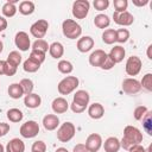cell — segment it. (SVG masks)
Segmentation results:
<instances>
[{
    "label": "cell",
    "mask_w": 152,
    "mask_h": 152,
    "mask_svg": "<svg viewBox=\"0 0 152 152\" xmlns=\"http://www.w3.org/2000/svg\"><path fill=\"white\" fill-rule=\"evenodd\" d=\"M142 141V133L135 126L128 125L124 128V137L120 140V146L124 150H129L131 147L139 145Z\"/></svg>",
    "instance_id": "1"
},
{
    "label": "cell",
    "mask_w": 152,
    "mask_h": 152,
    "mask_svg": "<svg viewBox=\"0 0 152 152\" xmlns=\"http://www.w3.org/2000/svg\"><path fill=\"white\" fill-rule=\"evenodd\" d=\"M62 32L64 37L68 39H76L80 38L82 34V27L81 25L74 20V19H65L62 23Z\"/></svg>",
    "instance_id": "2"
},
{
    "label": "cell",
    "mask_w": 152,
    "mask_h": 152,
    "mask_svg": "<svg viewBox=\"0 0 152 152\" xmlns=\"http://www.w3.org/2000/svg\"><path fill=\"white\" fill-rule=\"evenodd\" d=\"M78 84H80V81L76 76H66L59 81L57 86V90L61 95H69L74 90H76Z\"/></svg>",
    "instance_id": "3"
},
{
    "label": "cell",
    "mask_w": 152,
    "mask_h": 152,
    "mask_svg": "<svg viewBox=\"0 0 152 152\" xmlns=\"http://www.w3.org/2000/svg\"><path fill=\"white\" fill-rule=\"evenodd\" d=\"M75 133H76L75 125L70 121H65L57 129V139L61 142H68L74 138Z\"/></svg>",
    "instance_id": "4"
},
{
    "label": "cell",
    "mask_w": 152,
    "mask_h": 152,
    "mask_svg": "<svg viewBox=\"0 0 152 152\" xmlns=\"http://www.w3.org/2000/svg\"><path fill=\"white\" fill-rule=\"evenodd\" d=\"M90 10V2L88 0H76L72 4V15L76 19H84Z\"/></svg>",
    "instance_id": "5"
},
{
    "label": "cell",
    "mask_w": 152,
    "mask_h": 152,
    "mask_svg": "<svg viewBox=\"0 0 152 152\" xmlns=\"http://www.w3.org/2000/svg\"><path fill=\"white\" fill-rule=\"evenodd\" d=\"M19 133L23 138H26V139H31V138H34L36 135H38L39 133V125L37 121L34 120H28L26 122H24L21 126H20V129H19Z\"/></svg>",
    "instance_id": "6"
},
{
    "label": "cell",
    "mask_w": 152,
    "mask_h": 152,
    "mask_svg": "<svg viewBox=\"0 0 152 152\" xmlns=\"http://www.w3.org/2000/svg\"><path fill=\"white\" fill-rule=\"evenodd\" d=\"M49 28V23L45 19H39L37 21H34L31 27H30V33L37 38V39H43V37L46 34Z\"/></svg>",
    "instance_id": "7"
},
{
    "label": "cell",
    "mask_w": 152,
    "mask_h": 152,
    "mask_svg": "<svg viewBox=\"0 0 152 152\" xmlns=\"http://www.w3.org/2000/svg\"><path fill=\"white\" fill-rule=\"evenodd\" d=\"M142 66V62L138 56H131L128 57L126 65H125V71L128 76H137Z\"/></svg>",
    "instance_id": "8"
},
{
    "label": "cell",
    "mask_w": 152,
    "mask_h": 152,
    "mask_svg": "<svg viewBox=\"0 0 152 152\" xmlns=\"http://www.w3.org/2000/svg\"><path fill=\"white\" fill-rule=\"evenodd\" d=\"M122 90H124V93H126L127 95L138 94V93L141 90L140 82H139L137 78H133V77L125 78V80L122 81Z\"/></svg>",
    "instance_id": "9"
},
{
    "label": "cell",
    "mask_w": 152,
    "mask_h": 152,
    "mask_svg": "<svg viewBox=\"0 0 152 152\" xmlns=\"http://www.w3.org/2000/svg\"><path fill=\"white\" fill-rule=\"evenodd\" d=\"M102 137L99 133H91L86 139V147L89 152H97L102 146Z\"/></svg>",
    "instance_id": "10"
},
{
    "label": "cell",
    "mask_w": 152,
    "mask_h": 152,
    "mask_svg": "<svg viewBox=\"0 0 152 152\" xmlns=\"http://www.w3.org/2000/svg\"><path fill=\"white\" fill-rule=\"evenodd\" d=\"M14 44L20 51H28V49L31 48V40L28 38V34L25 31L17 32L14 37Z\"/></svg>",
    "instance_id": "11"
},
{
    "label": "cell",
    "mask_w": 152,
    "mask_h": 152,
    "mask_svg": "<svg viewBox=\"0 0 152 152\" xmlns=\"http://www.w3.org/2000/svg\"><path fill=\"white\" fill-rule=\"evenodd\" d=\"M113 19H114V23L120 25V26H131L134 23V17L128 11L120 12V13L114 12L113 13Z\"/></svg>",
    "instance_id": "12"
},
{
    "label": "cell",
    "mask_w": 152,
    "mask_h": 152,
    "mask_svg": "<svg viewBox=\"0 0 152 152\" xmlns=\"http://www.w3.org/2000/svg\"><path fill=\"white\" fill-rule=\"evenodd\" d=\"M94 44H95V42L90 36H83V37L78 38L76 48L80 52L86 53V52H89L94 48Z\"/></svg>",
    "instance_id": "13"
},
{
    "label": "cell",
    "mask_w": 152,
    "mask_h": 152,
    "mask_svg": "<svg viewBox=\"0 0 152 152\" xmlns=\"http://www.w3.org/2000/svg\"><path fill=\"white\" fill-rule=\"evenodd\" d=\"M107 57V53L101 50V49H96L95 51H93L89 56V64L91 66H95V68H100L101 64L103 63V61L106 59Z\"/></svg>",
    "instance_id": "14"
},
{
    "label": "cell",
    "mask_w": 152,
    "mask_h": 152,
    "mask_svg": "<svg viewBox=\"0 0 152 152\" xmlns=\"http://www.w3.org/2000/svg\"><path fill=\"white\" fill-rule=\"evenodd\" d=\"M89 101H90V95L87 90H77L75 94H74V97H72V102L81 106V107H84L87 108L88 104H89Z\"/></svg>",
    "instance_id": "15"
},
{
    "label": "cell",
    "mask_w": 152,
    "mask_h": 152,
    "mask_svg": "<svg viewBox=\"0 0 152 152\" xmlns=\"http://www.w3.org/2000/svg\"><path fill=\"white\" fill-rule=\"evenodd\" d=\"M51 108H52L53 113H56V114H63V113H65L69 109V103H68L66 99L59 96V97H56L52 101Z\"/></svg>",
    "instance_id": "16"
},
{
    "label": "cell",
    "mask_w": 152,
    "mask_h": 152,
    "mask_svg": "<svg viewBox=\"0 0 152 152\" xmlns=\"http://www.w3.org/2000/svg\"><path fill=\"white\" fill-rule=\"evenodd\" d=\"M46 131H55L59 126V118L56 114H46L42 121Z\"/></svg>",
    "instance_id": "17"
},
{
    "label": "cell",
    "mask_w": 152,
    "mask_h": 152,
    "mask_svg": "<svg viewBox=\"0 0 152 152\" xmlns=\"http://www.w3.org/2000/svg\"><path fill=\"white\" fill-rule=\"evenodd\" d=\"M5 152H25V144L21 139L13 138L7 142Z\"/></svg>",
    "instance_id": "18"
},
{
    "label": "cell",
    "mask_w": 152,
    "mask_h": 152,
    "mask_svg": "<svg viewBox=\"0 0 152 152\" xmlns=\"http://www.w3.org/2000/svg\"><path fill=\"white\" fill-rule=\"evenodd\" d=\"M88 115L94 119V120H99L104 115V108L101 103L99 102H94L88 107Z\"/></svg>",
    "instance_id": "19"
},
{
    "label": "cell",
    "mask_w": 152,
    "mask_h": 152,
    "mask_svg": "<svg viewBox=\"0 0 152 152\" xmlns=\"http://www.w3.org/2000/svg\"><path fill=\"white\" fill-rule=\"evenodd\" d=\"M107 55H108V56L113 59V62L116 64V63H120V62L124 61L125 55H126V51H125V49H124L121 45H115L114 48L110 49L109 53H107Z\"/></svg>",
    "instance_id": "20"
},
{
    "label": "cell",
    "mask_w": 152,
    "mask_h": 152,
    "mask_svg": "<svg viewBox=\"0 0 152 152\" xmlns=\"http://www.w3.org/2000/svg\"><path fill=\"white\" fill-rule=\"evenodd\" d=\"M40 103H42V97L36 93H31L28 95H25L24 97V104L27 108H31V109L38 108Z\"/></svg>",
    "instance_id": "21"
},
{
    "label": "cell",
    "mask_w": 152,
    "mask_h": 152,
    "mask_svg": "<svg viewBox=\"0 0 152 152\" xmlns=\"http://www.w3.org/2000/svg\"><path fill=\"white\" fill-rule=\"evenodd\" d=\"M103 144V148L106 152H119L120 150V140L116 137H109L104 140Z\"/></svg>",
    "instance_id": "22"
},
{
    "label": "cell",
    "mask_w": 152,
    "mask_h": 152,
    "mask_svg": "<svg viewBox=\"0 0 152 152\" xmlns=\"http://www.w3.org/2000/svg\"><path fill=\"white\" fill-rule=\"evenodd\" d=\"M49 53L55 59H58V58L63 57V55H64V46H63V44L59 43V42H53L51 45H49Z\"/></svg>",
    "instance_id": "23"
},
{
    "label": "cell",
    "mask_w": 152,
    "mask_h": 152,
    "mask_svg": "<svg viewBox=\"0 0 152 152\" xmlns=\"http://www.w3.org/2000/svg\"><path fill=\"white\" fill-rule=\"evenodd\" d=\"M15 0H13V1H7V2H5L4 4V6H2V14H4V17H6V18H12V17H14L15 15V13H17V11H18V8L15 7Z\"/></svg>",
    "instance_id": "24"
},
{
    "label": "cell",
    "mask_w": 152,
    "mask_h": 152,
    "mask_svg": "<svg viewBox=\"0 0 152 152\" xmlns=\"http://www.w3.org/2000/svg\"><path fill=\"white\" fill-rule=\"evenodd\" d=\"M34 2L30 0H25L19 4V13H21L23 15H31L34 12Z\"/></svg>",
    "instance_id": "25"
},
{
    "label": "cell",
    "mask_w": 152,
    "mask_h": 152,
    "mask_svg": "<svg viewBox=\"0 0 152 152\" xmlns=\"http://www.w3.org/2000/svg\"><path fill=\"white\" fill-rule=\"evenodd\" d=\"M94 25L97 27V28H107L109 25H110V19L107 14H97L95 15L94 18Z\"/></svg>",
    "instance_id": "26"
},
{
    "label": "cell",
    "mask_w": 152,
    "mask_h": 152,
    "mask_svg": "<svg viewBox=\"0 0 152 152\" xmlns=\"http://www.w3.org/2000/svg\"><path fill=\"white\" fill-rule=\"evenodd\" d=\"M8 95L10 97L14 99V100H19L20 97L24 96V91L21 89V86L19 83H12L8 87Z\"/></svg>",
    "instance_id": "27"
},
{
    "label": "cell",
    "mask_w": 152,
    "mask_h": 152,
    "mask_svg": "<svg viewBox=\"0 0 152 152\" xmlns=\"http://www.w3.org/2000/svg\"><path fill=\"white\" fill-rule=\"evenodd\" d=\"M6 62H7L10 65H12V66L18 68L19 64L21 63V55H20L19 51H17V50L11 51V52L8 53V56H7V58H6Z\"/></svg>",
    "instance_id": "28"
},
{
    "label": "cell",
    "mask_w": 152,
    "mask_h": 152,
    "mask_svg": "<svg viewBox=\"0 0 152 152\" xmlns=\"http://www.w3.org/2000/svg\"><path fill=\"white\" fill-rule=\"evenodd\" d=\"M40 65H42V64H39L38 62H36V61H33V59H31V58L28 57L27 59L24 61V63H23V69H24V71H26V72H36V71L39 70Z\"/></svg>",
    "instance_id": "29"
},
{
    "label": "cell",
    "mask_w": 152,
    "mask_h": 152,
    "mask_svg": "<svg viewBox=\"0 0 152 152\" xmlns=\"http://www.w3.org/2000/svg\"><path fill=\"white\" fill-rule=\"evenodd\" d=\"M57 69L61 74H64V75H68V74H71L72 70H74V65L71 62L66 61V59H61L57 64Z\"/></svg>",
    "instance_id": "30"
},
{
    "label": "cell",
    "mask_w": 152,
    "mask_h": 152,
    "mask_svg": "<svg viewBox=\"0 0 152 152\" xmlns=\"http://www.w3.org/2000/svg\"><path fill=\"white\" fill-rule=\"evenodd\" d=\"M24 118V114L18 108H11L7 110V119L11 122H20Z\"/></svg>",
    "instance_id": "31"
},
{
    "label": "cell",
    "mask_w": 152,
    "mask_h": 152,
    "mask_svg": "<svg viewBox=\"0 0 152 152\" xmlns=\"http://www.w3.org/2000/svg\"><path fill=\"white\" fill-rule=\"evenodd\" d=\"M102 42L108 45H112L113 43H115V30L114 28L104 30L102 33Z\"/></svg>",
    "instance_id": "32"
},
{
    "label": "cell",
    "mask_w": 152,
    "mask_h": 152,
    "mask_svg": "<svg viewBox=\"0 0 152 152\" xmlns=\"http://www.w3.org/2000/svg\"><path fill=\"white\" fill-rule=\"evenodd\" d=\"M129 38V31L127 28H119V30H115V42L122 44V43H126Z\"/></svg>",
    "instance_id": "33"
},
{
    "label": "cell",
    "mask_w": 152,
    "mask_h": 152,
    "mask_svg": "<svg viewBox=\"0 0 152 152\" xmlns=\"http://www.w3.org/2000/svg\"><path fill=\"white\" fill-rule=\"evenodd\" d=\"M141 120H142V126H144V129L146 131V133L148 135H152V112L147 110V113L145 114V116Z\"/></svg>",
    "instance_id": "34"
},
{
    "label": "cell",
    "mask_w": 152,
    "mask_h": 152,
    "mask_svg": "<svg viewBox=\"0 0 152 152\" xmlns=\"http://www.w3.org/2000/svg\"><path fill=\"white\" fill-rule=\"evenodd\" d=\"M32 50H38V51H42V52H48L49 51V44L45 39H36L31 46Z\"/></svg>",
    "instance_id": "35"
},
{
    "label": "cell",
    "mask_w": 152,
    "mask_h": 152,
    "mask_svg": "<svg viewBox=\"0 0 152 152\" xmlns=\"http://www.w3.org/2000/svg\"><path fill=\"white\" fill-rule=\"evenodd\" d=\"M19 84L21 86V89H23V91H24V95H28V94H31V93L33 91L34 86H33L32 80H30V78H23V80L19 82Z\"/></svg>",
    "instance_id": "36"
},
{
    "label": "cell",
    "mask_w": 152,
    "mask_h": 152,
    "mask_svg": "<svg viewBox=\"0 0 152 152\" xmlns=\"http://www.w3.org/2000/svg\"><path fill=\"white\" fill-rule=\"evenodd\" d=\"M141 88H144L147 91H152V74L147 72L146 75L142 76V80L140 81Z\"/></svg>",
    "instance_id": "37"
},
{
    "label": "cell",
    "mask_w": 152,
    "mask_h": 152,
    "mask_svg": "<svg viewBox=\"0 0 152 152\" xmlns=\"http://www.w3.org/2000/svg\"><path fill=\"white\" fill-rule=\"evenodd\" d=\"M113 5H114V8H115L114 12L120 13V12H125V11H127L128 1H127V0H114Z\"/></svg>",
    "instance_id": "38"
},
{
    "label": "cell",
    "mask_w": 152,
    "mask_h": 152,
    "mask_svg": "<svg viewBox=\"0 0 152 152\" xmlns=\"http://www.w3.org/2000/svg\"><path fill=\"white\" fill-rule=\"evenodd\" d=\"M30 58L38 62L39 64H42L45 61V52H42V51H38V50H31Z\"/></svg>",
    "instance_id": "39"
},
{
    "label": "cell",
    "mask_w": 152,
    "mask_h": 152,
    "mask_svg": "<svg viewBox=\"0 0 152 152\" xmlns=\"http://www.w3.org/2000/svg\"><path fill=\"white\" fill-rule=\"evenodd\" d=\"M147 107H145V106H138V107H135V109H134V112H133V116H134V119L135 120H138V121H140L144 116H145V114L147 113Z\"/></svg>",
    "instance_id": "40"
},
{
    "label": "cell",
    "mask_w": 152,
    "mask_h": 152,
    "mask_svg": "<svg viewBox=\"0 0 152 152\" xmlns=\"http://www.w3.org/2000/svg\"><path fill=\"white\" fill-rule=\"evenodd\" d=\"M46 151V144L43 140H37L32 144L31 152H45Z\"/></svg>",
    "instance_id": "41"
},
{
    "label": "cell",
    "mask_w": 152,
    "mask_h": 152,
    "mask_svg": "<svg viewBox=\"0 0 152 152\" xmlns=\"http://www.w3.org/2000/svg\"><path fill=\"white\" fill-rule=\"evenodd\" d=\"M93 6L96 11H104L108 8L109 6V1L108 0H94Z\"/></svg>",
    "instance_id": "42"
},
{
    "label": "cell",
    "mask_w": 152,
    "mask_h": 152,
    "mask_svg": "<svg viewBox=\"0 0 152 152\" xmlns=\"http://www.w3.org/2000/svg\"><path fill=\"white\" fill-rule=\"evenodd\" d=\"M115 66V63L113 62V59L107 55V57H106V59L103 61V63L101 64V69L102 70H110V69H113Z\"/></svg>",
    "instance_id": "43"
},
{
    "label": "cell",
    "mask_w": 152,
    "mask_h": 152,
    "mask_svg": "<svg viewBox=\"0 0 152 152\" xmlns=\"http://www.w3.org/2000/svg\"><path fill=\"white\" fill-rule=\"evenodd\" d=\"M10 131V125L6 122H0V138L5 137Z\"/></svg>",
    "instance_id": "44"
},
{
    "label": "cell",
    "mask_w": 152,
    "mask_h": 152,
    "mask_svg": "<svg viewBox=\"0 0 152 152\" xmlns=\"http://www.w3.org/2000/svg\"><path fill=\"white\" fill-rule=\"evenodd\" d=\"M70 109H71L74 113H76V114L83 113V112L86 110L84 107H81V106H78V104H76V103H74V102H71V104H70Z\"/></svg>",
    "instance_id": "45"
},
{
    "label": "cell",
    "mask_w": 152,
    "mask_h": 152,
    "mask_svg": "<svg viewBox=\"0 0 152 152\" xmlns=\"http://www.w3.org/2000/svg\"><path fill=\"white\" fill-rule=\"evenodd\" d=\"M72 152H89V151L87 150V147H86L84 144H77V145L74 147Z\"/></svg>",
    "instance_id": "46"
},
{
    "label": "cell",
    "mask_w": 152,
    "mask_h": 152,
    "mask_svg": "<svg viewBox=\"0 0 152 152\" xmlns=\"http://www.w3.org/2000/svg\"><path fill=\"white\" fill-rule=\"evenodd\" d=\"M7 19L5 17H0V32H4L6 28H7Z\"/></svg>",
    "instance_id": "47"
},
{
    "label": "cell",
    "mask_w": 152,
    "mask_h": 152,
    "mask_svg": "<svg viewBox=\"0 0 152 152\" xmlns=\"http://www.w3.org/2000/svg\"><path fill=\"white\" fill-rule=\"evenodd\" d=\"M128 152H146V150L139 144V145H135V146L131 147V148L128 150Z\"/></svg>",
    "instance_id": "48"
},
{
    "label": "cell",
    "mask_w": 152,
    "mask_h": 152,
    "mask_svg": "<svg viewBox=\"0 0 152 152\" xmlns=\"http://www.w3.org/2000/svg\"><path fill=\"white\" fill-rule=\"evenodd\" d=\"M148 4V0H144V1H138V0H133V5H135V6H145V5H147Z\"/></svg>",
    "instance_id": "49"
},
{
    "label": "cell",
    "mask_w": 152,
    "mask_h": 152,
    "mask_svg": "<svg viewBox=\"0 0 152 152\" xmlns=\"http://www.w3.org/2000/svg\"><path fill=\"white\" fill-rule=\"evenodd\" d=\"M5 66H6V61L0 59V75H5Z\"/></svg>",
    "instance_id": "50"
},
{
    "label": "cell",
    "mask_w": 152,
    "mask_h": 152,
    "mask_svg": "<svg viewBox=\"0 0 152 152\" xmlns=\"http://www.w3.org/2000/svg\"><path fill=\"white\" fill-rule=\"evenodd\" d=\"M151 50H152V45H148V46H147V58H148V59H152Z\"/></svg>",
    "instance_id": "51"
},
{
    "label": "cell",
    "mask_w": 152,
    "mask_h": 152,
    "mask_svg": "<svg viewBox=\"0 0 152 152\" xmlns=\"http://www.w3.org/2000/svg\"><path fill=\"white\" fill-rule=\"evenodd\" d=\"M55 152H69V151H68L65 147H58V148H57Z\"/></svg>",
    "instance_id": "52"
},
{
    "label": "cell",
    "mask_w": 152,
    "mask_h": 152,
    "mask_svg": "<svg viewBox=\"0 0 152 152\" xmlns=\"http://www.w3.org/2000/svg\"><path fill=\"white\" fill-rule=\"evenodd\" d=\"M2 50H4V43L0 40V53L2 52Z\"/></svg>",
    "instance_id": "53"
},
{
    "label": "cell",
    "mask_w": 152,
    "mask_h": 152,
    "mask_svg": "<svg viewBox=\"0 0 152 152\" xmlns=\"http://www.w3.org/2000/svg\"><path fill=\"white\" fill-rule=\"evenodd\" d=\"M0 152H5V147H4V145L0 142Z\"/></svg>",
    "instance_id": "54"
}]
</instances>
